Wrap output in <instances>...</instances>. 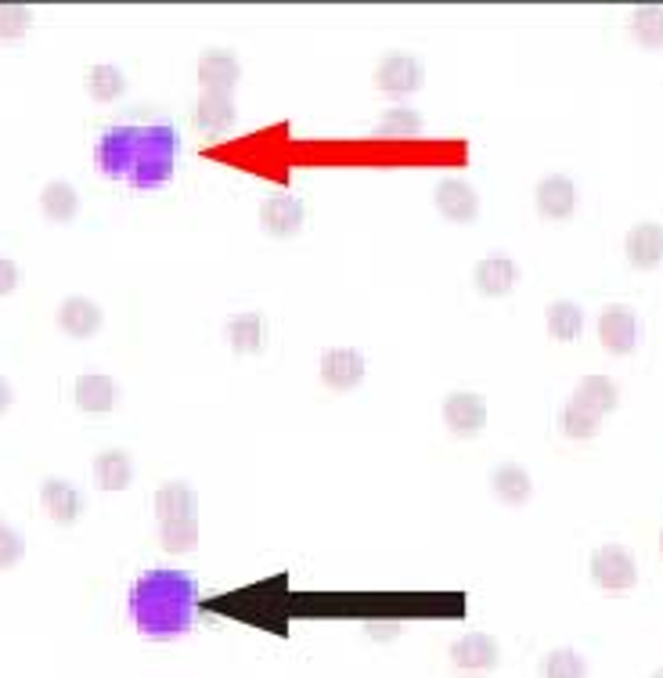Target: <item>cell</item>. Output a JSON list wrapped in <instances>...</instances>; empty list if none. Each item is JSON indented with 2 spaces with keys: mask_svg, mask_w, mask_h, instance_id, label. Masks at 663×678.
I'll return each mask as SVG.
<instances>
[{
  "mask_svg": "<svg viewBox=\"0 0 663 678\" xmlns=\"http://www.w3.org/2000/svg\"><path fill=\"white\" fill-rule=\"evenodd\" d=\"M177 134L166 123L109 127L95 144V163L105 177L130 181L134 189H159L174 174Z\"/></svg>",
  "mask_w": 663,
  "mask_h": 678,
  "instance_id": "obj_1",
  "label": "cell"
},
{
  "mask_svg": "<svg viewBox=\"0 0 663 678\" xmlns=\"http://www.w3.org/2000/svg\"><path fill=\"white\" fill-rule=\"evenodd\" d=\"M198 584L184 570H149L130 592V614L149 639H177L195 621Z\"/></svg>",
  "mask_w": 663,
  "mask_h": 678,
  "instance_id": "obj_2",
  "label": "cell"
},
{
  "mask_svg": "<svg viewBox=\"0 0 663 678\" xmlns=\"http://www.w3.org/2000/svg\"><path fill=\"white\" fill-rule=\"evenodd\" d=\"M591 581L606 592H628L639 581V567L624 545H602L591 556Z\"/></svg>",
  "mask_w": 663,
  "mask_h": 678,
  "instance_id": "obj_3",
  "label": "cell"
},
{
  "mask_svg": "<svg viewBox=\"0 0 663 678\" xmlns=\"http://www.w3.org/2000/svg\"><path fill=\"white\" fill-rule=\"evenodd\" d=\"M376 84L387 90V95H415V90L426 84V65H422V58H415V55L393 51V55L379 62Z\"/></svg>",
  "mask_w": 663,
  "mask_h": 678,
  "instance_id": "obj_4",
  "label": "cell"
},
{
  "mask_svg": "<svg viewBox=\"0 0 663 678\" xmlns=\"http://www.w3.org/2000/svg\"><path fill=\"white\" fill-rule=\"evenodd\" d=\"M599 340L609 354H631L634 343H639V318L624 303H609L599 314Z\"/></svg>",
  "mask_w": 663,
  "mask_h": 678,
  "instance_id": "obj_5",
  "label": "cell"
},
{
  "mask_svg": "<svg viewBox=\"0 0 663 678\" xmlns=\"http://www.w3.org/2000/svg\"><path fill=\"white\" fill-rule=\"evenodd\" d=\"M303 220H307V206L300 203L296 195L289 192H278V195H268L260 206V224L263 232L274 235V238H289L303 228Z\"/></svg>",
  "mask_w": 663,
  "mask_h": 678,
  "instance_id": "obj_6",
  "label": "cell"
},
{
  "mask_svg": "<svg viewBox=\"0 0 663 678\" xmlns=\"http://www.w3.org/2000/svg\"><path fill=\"white\" fill-rule=\"evenodd\" d=\"M444 422L447 430H455L461 437L480 433L487 427V397L472 390H458L444 397Z\"/></svg>",
  "mask_w": 663,
  "mask_h": 678,
  "instance_id": "obj_7",
  "label": "cell"
},
{
  "mask_svg": "<svg viewBox=\"0 0 663 678\" xmlns=\"http://www.w3.org/2000/svg\"><path fill=\"white\" fill-rule=\"evenodd\" d=\"M365 379V354L354 347H328L322 354V383L328 390H354Z\"/></svg>",
  "mask_w": 663,
  "mask_h": 678,
  "instance_id": "obj_8",
  "label": "cell"
},
{
  "mask_svg": "<svg viewBox=\"0 0 663 678\" xmlns=\"http://www.w3.org/2000/svg\"><path fill=\"white\" fill-rule=\"evenodd\" d=\"M501 657V646L487 632H466L450 646V664L461 671H490Z\"/></svg>",
  "mask_w": 663,
  "mask_h": 678,
  "instance_id": "obj_9",
  "label": "cell"
},
{
  "mask_svg": "<svg viewBox=\"0 0 663 678\" xmlns=\"http://www.w3.org/2000/svg\"><path fill=\"white\" fill-rule=\"evenodd\" d=\"M436 209L455 220V224H469L480 217V195H476V189L469 181L461 177H447L436 184Z\"/></svg>",
  "mask_w": 663,
  "mask_h": 678,
  "instance_id": "obj_10",
  "label": "cell"
},
{
  "mask_svg": "<svg viewBox=\"0 0 663 678\" xmlns=\"http://www.w3.org/2000/svg\"><path fill=\"white\" fill-rule=\"evenodd\" d=\"M624 252L639 271L660 268L663 263V224H656V220L634 224V228L628 232V238H624Z\"/></svg>",
  "mask_w": 663,
  "mask_h": 678,
  "instance_id": "obj_11",
  "label": "cell"
},
{
  "mask_svg": "<svg viewBox=\"0 0 663 678\" xmlns=\"http://www.w3.org/2000/svg\"><path fill=\"white\" fill-rule=\"evenodd\" d=\"M238 76H242V65H238V58L231 55V51H224V47L203 51V58H198V79H203L206 90L231 95V87L238 84Z\"/></svg>",
  "mask_w": 663,
  "mask_h": 678,
  "instance_id": "obj_12",
  "label": "cell"
},
{
  "mask_svg": "<svg viewBox=\"0 0 663 678\" xmlns=\"http://www.w3.org/2000/svg\"><path fill=\"white\" fill-rule=\"evenodd\" d=\"M58 329L73 340H87L101 329V308L90 297H65L58 303Z\"/></svg>",
  "mask_w": 663,
  "mask_h": 678,
  "instance_id": "obj_13",
  "label": "cell"
},
{
  "mask_svg": "<svg viewBox=\"0 0 663 678\" xmlns=\"http://www.w3.org/2000/svg\"><path fill=\"white\" fill-rule=\"evenodd\" d=\"M577 206V189L566 174H548L537 184V209L548 220H566Z\"/></svg>",
  "mask_w": 663,
  "mask_h": 678,
  "instance_id": "obj_14",
  "label": "cell"
},
{
  "mask_svg": "<svg viewBox=\"0 0 663 678\" xmlns=\"http://www.w3.org/2000/svg\"><path fill=\"white\" fill-rule=\"evenodd\" d=\"M40 502L47 505L51 520L55 524H76L79 513H84V498H79V491L62 481V476H51V481L40 484Z\"/></svg>",
  "mask_w": 663,
  "mask_h": 678,
  "instance_id": "obj_15",
  "label": "cell"
},
{
  "mask_svg": "<svg viewBox=\"0 0 663 678\" xmlns=\"http://www.w3.org/2000/svg\"><path fill=\"white\" fill-rule=\"evenodd\" d=\"M90 476H95V484L101 491H123L134 481V462H130L123 448H109L90 462Z\"/></svg>",
  "mask_w": 663,
  "mask_h": 678,
  "instance_id": "obj_16",
  "label": "cell"
},
{
  "mask_svg": "<svg viewBox=\"0 0 663 678\" xmlns=\"http://www.w3.org/2000/svg\"><path fill=\"white\" fill-rule=\"evenodd\" d=\"M515 278H520L515 263L509 257H498V252L494 257H483L472 271V282H476V289L483 292V297H509Z\"/></svg>",
  "mask_w": 663,
  "mask_h": 678,
  "instance_id": "obj_17",
  "label": "cell"
},
{
  "mask_svg": "<svg viewBox=\"0 0 663 678\" xmlns=\"http://www.w3.org/2000/svg\"><path fill=\"white\" fill-rule=\"evenodd\" d=\"M155 513L159 520H184V516H198V495L188 481H166L155 491Z\"/></svg>",
  "mask_w": 663,
  "mask_h": 678,
  "instance_id": "obj_18",
  "label": "cell"
},
{
  "mask_svg": "<svg viewBox=\"0 0 663 678\" xmlns=\"http://www.w3.org/2000/svg\"><path fill=\"white\" fill-rule=\"evenodd\" d=\"M73 397H76V408L95 411V416H101V411H112V405H116V379L101 376V372H87V376L76 379Z\"/></svg>",
  "mask_w": 663,
  "mask_h": 678,
  "instance_id": "obj_19",
  "label": "cell"
},
{
  "mask_svg": "<svg viewBox=\"0 0 663 678\" xmlns=\"http://www.w3.org/2000/svg\"><path fill=\"white\" fill-rule=\"evenodd\" d=\"M620 401V387L609 376H585L577 383L574 390V405L595 411V416H606V411H613Z\"/></svg>",
  "mask_w": 663,
  "mask_h": 678,
  "instance_id": "obj_20",
  "label": "cell"
},
{
  "mask_svg": "<svg viewBox=\"0 0 663 678\" xmlns=\"http://www.w3.org/2000/svg\"><path fill=\"white\" fill-rule=\"evenodd\" d=\"M235 101L231 95H217V90H203V98L195 105V123L209 130V134H217V130H228L235 127Z\"/></svg>",
  "mask_w": 663,
  "mask_h": 678,
  "instance_id": "obj_21",
  "label": "cell"
},
{
  "mask_svg": "<svg viewBox=\"0 0 663 678\" xmlns=\"http://www.w3.org/2000/svg\"><path fill=\"white\" fill-rule=\"evenodd\" d=\"M490 484H494L498 498H506L509 505H523L534 495V481H530V473L520 462H501L498 470L490 473Z\"/></svg>",
  "mask_w": 663,
  "mask_h": 678,
  "instance_id": "obj_22",
  "label": "cell"
},
{
  "mask_svg": "<svg viewBox=\"0 0 663 678\" xmlns=\"http://www.w3.org/2000/svg\"><path fill=\"white\" fill-rule=\"evenodd\" d=\"M545 322H548L552 340L574 343L580 332H585V311H580L574 300H555V303H548Z\"/></svg>",
  "mask_w": 663,
  "mask_h": 678,
  "instance_id": "obj_23",
  "label": "cell"
},
{
  "mask_svg": "<svg viewBox=\"0 0 663 678\" xmlns=\"http://www.w3.org/2000/svg\"><path fill=\"white\" fill-rule=\"evenodd\" d=\"M40 209L47 214V220L65 224V220L76 217L79 195L69 181H51V184H44V192H40Z\"/></svg>",
  "mask_w": 663,
  "mask_h": 678,
  "instance_id": "obj_24",
  "label": "cell"
},
{
  "mask_svg": "<svg viewBox=\"0 0 663 678\" xmlns=\"http://www.w3.org/2000/svg\"><path fill=\"white\" fill-rule=\"evenodd\" d=\"M228 343L235 354H257L263 347V318L257 311H242L228 322Z\"/></svg>",
  "mask_w": 663,
  "mask_h": 678,
  "instance_id": "obj_25",
  "label": "cell"
},
{
  "mask_svg": "<svg viewBox=\"0 0 663 678\" xmlns=\"http://www.w3.org/2000/svg\"><path fill=\"white\" fill-rule=\"evenodd\" d=\"M127 90V76L119 65H90L87 69V95L95 101H112Z\"/></svg>",
  "mask_w": 663,
  "mask_h": 678,
  "instance_id": "obj_26",
  "label": "cell"
},
{
  "mask_svg": "<svg viewBox=\"0 0 663 678\" xmlns=\"http://www.w3.org/2000/svg\"><path fill=\"white\" fill-rule=\"evenodd\" d=\"M559 427L569 441H591V437H599V430H602V416H595V411L569 401L559 416Z\"/></svg>",
  "mask_w": 663,
  "mask_h": 678,
  "instance_id": "obj_27",
  "label": "cell"
},
{
  "mask_svg": "<svg viewBox=\"0 0 663 678\" xmlns=\"http://www.w3.org/2000/svg\"><path fill=\"white\" fill-rule=\"evenodd\" d=\"M159 541H163L166 552H192L198 545V516L163 520V527H159Z\"/></svg>",
  "mask_w": 663,
  "mask_h": 678,
  "instance_id": "obj_28",
  "label": "cell"
},
{
  "mask_svg": "<svg viewBox=\"0 0 663 678\" xmlns=\"http://www.w3.org/2000/svg\"><path fill=\"white\" fill-rule=\"evenodd\" d=\"M631 33L639 36L642 47H660V44H663V8H656V4L634 8Z\"/></svg>",
  "mask_w": 663,
  "mask_h": 678,
  "instance_id": "obj_29",
  "label": "cell"
},
{
  "mask_svg": "<svg viewBox=\"0 0 663 678\" xmlns=\"http://www.w3.org/2000/svg\"><path fill=\"white\" fill-rule=\"evenodd\" d=\"M545 678H588V664L577 649L559 646L545 657Z\"/></svg>",
  "mask_w": 663,
  "mask_h": 678,
  "instance_id": "obj_30",
  "label": "cell"
},
{
  "mask_svg": "<svg viewBox=\"0 0 663 678\" xmlns=\"http://www.w3.org/2000/svg\"><path fill=\"white\" fill-rule=\"evenodd\" d=\"M422 130V112L407 109V105H396L387 116L379 119V134L382 138H411Z\"/></svg>",
  "mask_w": 663,
  "mask_h": 678,
  "instance_id": "obj_31",
  "label": "cell"
},
{
  "mask_svg": "<svg viewBox=\"0 0 663 678\" xmlns=\"http://www.w3.org/2000/svg\"><path fill=\"white\" fill-rule=\"evenodd\" d=\"M33 22V11L25 4H0V40H19Z\"/></svg>",
  "mask_w": 663,
  "mask_h": 678,
  "instance_id": "obj_32",
  "label": "cell"
},
{
  "mask_svg": "<svg viewBox=\"0 0 663 678\" xmlns=\"http://www.w3.org/2000/svg\"><path fill=\"white\" fill-rule=\"evenodd\" d=\"M22 556H25V535L19 527L0 524V570L15 567Z\"/></svg>",
  "mask_w": 663,
  "mask_h": 678,
  "instance_id": "obj_33",
  "label": "cell"
},
{
  "mask_svg": "<svg viewBox=\"0 0 663 678\" xmlns=\"http://www.w3.org/2000/svg\"><path fill=\"white\" fill-rule=\"evenodd\" d=\"M365 632L371 639H393V635H401V621L396 617H371L365 621Z\"/></svg>",
  "mask_w": 663,
  "mask_h": 678,
  "instance_id": "obj_34",
  "label": "cell"
},
{
  "mask_svg": "<svg viewBox=\"0 0 663 678\" xmlns=\"http://www.w3.org/2000/svg\"><path fill=\"white\" fill-rule=\"evenodd\" d=\"M22 282V271H19V263L15 260H8V257H0V297H8V292H15Z\"/></svg>",
  "mask_w": 663,
  "mask_h": 678,
  "instance_id": "obj_35",
  "label": "cell"
},
{
  "mask_svg": "<svg viewBox=\"0 0 663 678\" xmlns=\"http://www.w3.org/2000/svg\"><path fill=\"white\" fill-rule=\"evenodd\" d=\"M11 401H15V390H11V383L0 376V416H4V411L11 408Z\"/></svg>",
  "mask_w": 663,
  "mask_h": 678,
  "instance_id": "obj_36",
  "label": "cell"
},
{
  "mask_svg": "<svg viewBox=\"0 0 663 678\" xmlns=\"http://www.w3.org/2000/svg\"><path fill=\"white\" fill-rule=\"evenodd\" d=\"M653 678H663V668H656V671H653Z\"/></svg>",
  "mask_w": 663,
  "mask_h": 678,
  "instance_id": "obj_37",
  "label": "cell"
},
{
  "mask_svg": "<svg viewBox=\"0 0 663 678\" xmlns=\"http://www.w3.org/2000/svg\"><path fill=\"white\" fill-rule=\"evenodd\" d=\"M660 552H663V530H660Z\"/></svg>",
  "mask_w": 663,
  "mask_h": 678,
  "instance_id": "obj_38",
  "label": "cell"
}]
</instances>
